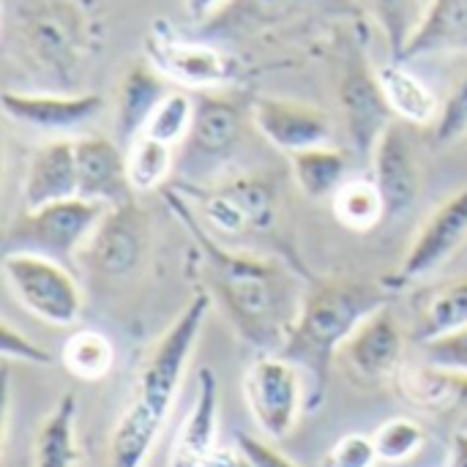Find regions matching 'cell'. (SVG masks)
Returning <instances> with one entry per match:
<instances>
[{
	"label": "cell",
	"mask_w": 467,
	"mask_h": 467,
	"mask_svg": "<svg viewBox=\"0 0 467 467\" xmlns=\"http://www.w3.org/2000/svg\"><path fill=\"white\" fill-rule=\"evenodd\" d=\"M104 213V205L82 197L22 208V213L5 227L3 252H27L74 268Z\"/></svg>",
	"instance_id": "5b68a950"
},
{
	"label": "cell",
	"mask_w": 467,
	"mask_h": 467,
	"mask_svg": "<svg viewBox=\"0 0 467 467\" xmlns=\"http://www.w3.org/2000/svg\"><path fill=\"white\" fill-rule=\"evenodd\" d=\"M159 194L192 241V265L200 271V287L208 290L246 345L279 353L306 293H301V276L282 260L224 246L222 238L208 233L175 183H167Z\"/></svg>",
	"instance_id": "6da1fadb"
},
{
	"label": "cell",
	"mask_w": 467,
	"mask_h": 467,
	"mask_svg": "<svg viewBox=\"0 0 467 467\" xmlns=\"http://www.w3.org/2000/svg\"><path fill=\"white\" fill-rule=\"evenodd\" d=\"M194 115H197V99L189 96L186 90H170L148 118L142 134L167 142L172 148H181L194 126Z\"/></svg>",
	"instance_id": "1f68e13d"
},
{
	"label": "cell",
	"mask_w": 467,
	"mask_h": 467,
	"mask_svg": "<svg viewBox=\"0 0 467 467\" xmlns=\"http://www.w3.org/2000/svg\"><path fill=\"white\" fill-rule=\"evenodd\" d=\"M164 79L167 77L150 60H140L129 66V71L123 74L115 93V140L123 148L142 137L148 118L170 93Z\"/></svg>",
	"instance_id": "ffe728a7"
},
{
	"label": "cell",
	"mask_w": 467,
	"mask_h": 467,
	"mask_svg": "<svg viewBox=\"0 0 467 467\" xmlns=\"http://www.w3.org/2000/svg\"><path fill=\"white\" fill-rule=\"evenodd\" d=\"M402 400L432 416H451L467 405V375L424 361L421 367H405L397 378Z\"/></svg>",
	"instance_id": "44dd1931"
},
{
	"label": "cell",
	"mask_w": 467,
	"mask_h": 467,
	"mask_svg": "<svg viewBox=\"0 0 467 467\" xmlns=\"http://www.w3.org/2000/svg\"><path fill=\"white\" fill-rule=\"evenodd\" d=\"M380 462L378 449L372 435H361V432H350L345 438H339L326 457L320 460V467H375Z\"/></svg>",
	"instance_id": "e575fe53"
},
{
	"label": "cell",
	"mask_w": 467,
	"mask_h": 467,
	"mask_svg": "<svg viewBox=\"0 0 467 467\" xmlns=\"http://www.w3.org/2000/svg\"><path fill=\"white\" fill-rule=\"evenodd\" d=\"M175 186L186 194L200 222L216 238L263 235L271 233L276 224V194L265 178L244 175L211 189H194L189 186V181H175Z\"/></svg>",
	"instance_id": "8992f818"
},
{
	"label": "cell",
	"mask_w": 467,
	"mask_h": 467,
	"mask_svg": "<svg viewBox=\"0 0 467 467\" xmlns=\"http://www.w3.org/2000/svg\"><path fill=\"white\" fill-rule=\"evenodd\" d=\"M405 358V334L391 304L369 315L342 345L337 361L348 380L361 391H380L397 383Z\"/></svg>",
	"instance_id": "9c48e42d"
},
{
	"label": "cell",
	"mask_w": 467,
	"mask_h": 467,
	"mask_svg": "<svg viewBox=\"0 0 467 467\" xmlns=\"http://www.w3.org/2000/svg\"><path fill=\"white\" fill-rule=\"evenodd\" d=\"M383 93L400 120L408 126H432L441 115L438 96L427 88L421 77H416L402 60H391L378 68Z\"/></svg>",
	"instance_id": "cb8c5ba5"
},
{
	"label": "cell",
	"mask_w": 467,
	"mask_h": 467,
	"mask_svg": "<svg viewBox=\"0 0 467 467\" xmlns=\"http://www.w3.org/2000/svg\"><path fill=\"white\" fill-rule=\"evenodd\" d=\"M467 134V71L465 77L454 85L449 99L441 107V115L435 120V142L441 148L457 145Z\"/></svg>",
	"instance_id": "836d02e7"
},
{
	"label": "cell",
	"mask_w": 467,
	"mask_h": 467,
	"mask_svg": "<svg viewBox=\"0 0 467 467\" xmlns=\"http://www.w3.org/2000/svg\"><path fill=\"white\" fill-rule=\"evenodd\" d=\"M364 8L369 11V16L380 27V33L386 36L391 60H402V55L424 16L421 0H364Z\"/></svg>",
	"instance_id": "f546056e"
},
{
	"label": "cell",
	"mask_w": 467,
	"mask_h": 467,
	"mask_svg": "<svg viewBox=\"0 0 467 467\" xmlns=\"http://www.w3.org/2000/svg\"><path fill=\"white\" fill-rule=\"evenodd\" d=\"M348 170H350L348 153L331 145H317L290 153V172L301 194L315 202L334 200V194L348 183Z\"/></svg>",
	"instance_id": "d4e9b609"
},
{
	"label": "cell",
	"mask_w": 467,
	"mask_h": 467,
	"mask_svg": "<svg viewBox=\"0 0 467 467\" xmlns=\"http://www.w3.org/2000/svg\"><path fill=\"white\" fill-rule=\"evenodd\" d=\"M77 153L74 140H55L38 148L22 175V208H41L77 197Z\"/></svg>",
	"instance_id": "d6986e66"
},
{
	"label": "cell",
	"mask_w": 467,
	"mask_h": 467,
	"mask_svg": "<svg viewBox=\"0 0 467 467\" xmlns=\"http://www.w3.org/2000/svg\"><path fill=\"white\" fill-rule=\"evenodd\" d=\"M3 41L47 90L74 93L99 52L101 22L93 0H3Z\"/></svg>",
	"instance_id": "7a4b0ae2"
},
{
	"label": "cell",
	"mask_w": 467,
	"mask_h": 467,
	"mask_svg": "<svg viewBox=\"0 0 467 467\" xmlns=\"http://www.w3.org/2000/svg\"><path fill=\"white\" fill-rule=\"evenodd\" d=\"M241 142V112L233 101L202 90L194 126L181 145V161L192 178H208L230 161Z\"/></svg>",
	"instance_id": "5bb4252c"
},
{
	"label": "cell",
	"mask_w": 467,
	"mask_h": 467,
	"mask_svg": "<svg viewBox=\"0 0 467 467\" xmlns=\"http://www.w3.org/2000/svg\"><path fill=\"white\" fill-rule=\"evenodd\" d=\"M230 0H183L186 5V14L194 19V22H211L213 16H219L224 8H227Z\"/></svg>",
	"instance_id": "ab89813d"
},
{
	"label": "cell",
	"mask_w": 467,
	"mask_h": 467,
	"mask_svg": "<svg viewBox=\"0 0 467 467\" xmlns=\"http://www.w3.org/2000/svg\"><path fill=\"white\" fill-rule=\"evenodd\" d=\"M150 222L137 200L107 208L90 235L82 260L107 279H126L140 271L150 254Z\"/></svg>",
	"instance_id": "7c38bea8"
},
{
	"label": "cell",
	"mask_w": 467,
	"mask_h": 467,
	"mask_svg": "<svg viewBox=\"0 0 467 467\" xmlns=\"http://www.w3.org/2000/svg\"><path fill=\"white\" fill-rule=\"evenodd\" d=\"M457 52H467V0H430L402 63Z\"/></svg>",
	"instance_id": "603a6c76"
},
{
	"label": "cell",
	"mask_w": 467,
	"mask_h": 467,
	"mask_svg": "<svg viewBox=\"0 0 467 467\" xmlns=\"http://www.w3.org/2000/svg\"><path fill=\"white\" fill-rule=\"evenodd\" d=\"M202 467H252V462L238 446H213Z\"/></svg>",
	"instance_id": "f35d334b"
},
{
	"label": "cell",
	"mask_w": 467,
	"mask_h": 467,
	"mask_svg": "<svg viewBox=\"0 0 467 467\" xmlns=\"http://www.w3.org/2000/svg\"><path fill=\"white\" fill-rule=\"evenodd\" d=\"M391 296L394 293L386 285L361 279L312 282V287L304 293L301 309L279 348V356L296 364L304 378H309L306 413H315L323 405L328 372L342 345L369 315L389 306Z\"/></svg>",
	"instance_id": "277c9868"
},
{
	"label": "cell",
	"mask_w": 467,
	"mask_h": 467,
	"mask_svg": "<svg viewBox=\"0 0 467 467\" xmlns=\"http://www.w3.org/2000/svg\"><path fill=\"white\" fill-rule=\"evenodd\" d=\"M77 400L63 394L33 441V467H77Z\"/></svg>",
	"instance_id": "484cf974"
},
{
	"label": "cell",
	"mask_w": 467,
	"mask_h": 467,
	"mask_svg": "<svg viewBox=\"0 0 467 467\" xmlns=\"http://www.w3.org/2000/svg\"><path fill=\"white\" fill-rule=\"evenodd\" d=\"M421 348H424V358L427 361L467 375V326L460 328V331H454V334L441 337V339L424 342Z\"/></svg>",
	"instance_id": "d590c367"
},
{
	"label": "cell",
	"mask_w": 467,
	"mask_h": 467,
	"mask_svg": "<svg viewBox=\"0 0 467 467\" xmlns=\"http://www.w3.org/2000/svg\"><path fill=\"white\" fill-rule=\"evenodd\" d=\"M213 306L208 290H197L183 312L170 323L150 350L129 408L120 413L107 451V467H142L156 438L161 435L175 397L181 391L192 350L200 339L205 317Z\"/></svg>",
	"instance_id": "3957f363"
},
{
	"label": "cell",
	"mask_w": 467,
	"mask_h": 467,
	"mask_svg": "<svg viewBox=\"0 0 467 467\" xmlns=\"http://www.w3.org/2000/svg\"><path fill=\"white\" fill-rule=\"evenodd\" d=\"M3 276L19 306L33 317L57 328L79 320L85 298L74 268L27 252H3Z\"/></svg>",
	"instance_id": "52a82bcc"
},
{
	"label": "cell",
	"mask_w": 467,
	"mask_h": 467,
	"mask_svg": "<svg viewBox=\"0 0 467 467\" xmlns=\"http://www.w3.org/2000/svg\"><path fill=\"white\" fill-rule=\"evenodd\" d=\"M235 446L246 454L252 467H301L296 465L290 457H285L279 449H274L271 443H265V441H260L254 435H246V432L235 435Z\"/></svg>",
	"instance_id": "74e56055"
},
{
	"label": "cell",
	"mask_w": 467,
	"mask_h": 467,
	"mask_svg": "<svg viewBox=\"0 0 467 467\" xmlns=\"http://www.w3.org/2000/svg\"><path fill=\"white\" fill-rule=\"evenodd\" d=\"M369 167H372V181L386 205V219L405 216L416 205L424 183L421 161L405 126L391 123L386 129L369 159Z\"/></svg>",
	"instance_id": "2e32d148"
},
{
	"label": "cell",
	"mask_w": 467,
	"mask_h": 467,
	"mask_svg": "<svg viewBox=\"0 0 467 467\" xmlns=\"http://www.w3.org/2000/svg\"><path fill=\"white\" fill-rule=\"evenodd\" d=\"M115 361L112 342L99 331H79L63 345V367L77 378L96 383L109 375Z\"/></svg>",
	"instance_id": "4dcf8cb0"
},
{
	"label": "cell",
	"mask_w": 467,
	"mask_h": 467,
	"mask_svg": "<svg viewBox=\"0 0 467 467\" xmlns=\"http://www.w3.org/2000/svg\"><path fill=\"white\" fill-rule=\"evenodd\" d=\"M375 449H378V457L380 462H389V465H405L410 462L416 454H421V449L427 446V432L424 427L416 421V419H389L383 421L375 435Z\"/></svg>",
	"instance_id": "d6a6232c"
},
{
	"label": "cell",
	"mask_w": 467,
	"mask_h": 467,
	"mask_svg": "<svg viewBox=\"0 0 467 467\" xmlns=\"http://www.w3.org/2000/svg\"><path fill=\"white\" fill-rule=\"evenodd\" d=\"M331 211L342 227L356 230V233H369L372 227H378L386 219V205H383V197L372 178L348 181L334 194Z\"/></svg>",
	"instance_id": "83f0119b"
},
{
	"label": "cell",
	"mask_w": 467,
	"mask_h": 467,
	"mask_svg": "<svg viewBox=\"0 0 467 467\" xmlns=\"http://www.w3.org/2000/svg\"><path fill=\"white\" fill-rule=\"evenodd\" d=\"M126 159L134 192H161L175 170V148L145 134L126 148Z\"/></svg>",
	"instance_id": "f1b7e54d"
},
{
	"label": "cell",
	"mask_w": 467,
	"mask_h": 467,
	"mask_svg": "<svg viewBox=\"0 0 467 467\" xmlns=\"http://www.w3.org/2000/svg\"><path fill=\"white\" fill-rule=\"evenodd\" d=\"M0 353H3L5 361H25V364H44V367L52 361L44 348L30 342L8 320H3V326H0Z\"/></svg>",
	"instance_id": "8d00e7d4"
},
{
	"label": "cell",
	"mask_w": 467,
	"mask_h": 467,
	"mask_svg": "<svg viewBox=\"0 0 467 467\" xmlns=\"http://www.w3.org/2000/svg\"><path fill=\"white\" fill-rule=\"evenodd\" d=\"M449 467H467V432H457L449 449Z\"/></svg>",
	"instance_id": "60d3db41"
},
{
	"label": "cell",
	"mask_w": 467,
	"mask_h": 467,
	"mask_svg": "<svg viewBox=\"0 0 467 467\" xmlns=\"http://www.w3.org/2000/svg\"><path fill=\"white\" fill-rule=\"evenodd\" d=\"M252 120L257 131L285 153L328 145L334 134L331 118L320 107L282 96H257L252 101Z\"/></svg>",
	"instance_id": "e0dca14e"
},
{
	"label": "cell",
	"mask_w": 467,
	"mask_h": 467,
	"mask_svg": "<svg viewBox=\"0 0 467 467\" xmlns=\"http://www.w3.org/2000/svg\"><path fill=\"white\" fill-rule=\"evenodd\" d=\"M3 112L27 129L66 134L90 123L101 109L104 99L99 93H60V90H11L0 96Z\"/></svg>",
	"instance_id": "9a60e30c"
},
{
	"label": "cell",
	"mask_w": 467,
	"mask_h": 467,
	"mask_svg": "<svg viewBox=\"0 0 467 467\" xmlns=\"http://www.w3.org/2000/svg\"><path fill=\"white\" fill-rule=\"evenodd\" d=\"M148 60L167 77L186 88L213 90L224 88L238 77V63L219 47L189 41L167 30H150L148 36Z\"/></svg>",
	"instance_id": "4fadbf2b"
},
{
	"label": "cell",
	"mask_w": 467,
	"mask_h": 467,
	"mask_svg": "<svg viewBox=\"0 0 467 467\" xmlns=\"http://www.w3.org/2000/svg\"><path fill=\"white\" fill-rule=\"evenodd\" d=\"M216 424H219V386L216 375L202 367L200 369V389L197 400L181 424V432L175 438L170 467H202L208 454L213 451V438H216Z\"/></svg>",
	"instance_id": "7402d4cb"
},
{
	"label": "cell",
	"mask_w": 467,
	"mask_h": 467,
	"mask_svg": "<svg viewBox=\"0 0 467 467\" xmlns=\"http://www.w3.org/2000/svg\"><path fill=\"white\" fill-rule=\"evenodd\" d=\"M77 153V197L99 202L104 208H115L134 200V189L129 181V159L126 148L112 137H79L74 140Z\"/></svg>",
	"instance_id": "ac0fdd59"
},
{
	"label": "cell",
	"mask_w": 467,
	"mask_h": 467,
	"mask_svg": "<svg viewBox=\"0 0 467 467\" xmlns=\"http://www.w3.org/2000/svg\"><path fill=\"white\" fill-rule=\"evenodd\" d=\"M467 326V276L441 285L430 293V298L421 306L419 323H416V342H432L446 334H454Z\"/></svg>",
	"instance_id": "4316f807"
},
{
	"label": "cell",
	"mask_w": 467,
	"mask_h": 467,
	"mask_svg": "<svg viewBox=\"0 0 467 467\" xmlns=\"http://www.w3.org/2000/svg\"><path fill=\"white\" fill-rule=\"evenodd\" d=\"M306 397L304 372L279 353L257 356L244 375L246 408L271 441H285L296 430L306 410Z\"/></svg>",
	"instance_id": "ba28073f"
},
{
	"label": "cell",
	"mask_w": 467,
	"mask_h": 467,
	"mask_svg": "<svg viewBox=\"0 0 467 467\" xmlns=\"http://www.w3.org/2000/svg\"><path fill=\"white\" fill-rule=\"evenodd\" d=\"M467 244V189L446 197L421 224L400 268L383 285L394 293L441 271Z\"/></svg>",
	"instance_id": "30bf717a"
},
{
	"label": "cell",
	"mask_w": 467,
	"mask_h": 467,
	"mask_svg": "<svg viewBox=\"0 0 467 467\" xmlns=\"http://www.w3.org/2000/svg\"><path fill=\"white\" fill-rule=\"evenodd\" d=\"M337 96L356 156L372 159L380 137L394 123V109L383 93L378 71L369 68L361 49H350L339 77Z\"/></svg>",
	"instance_id": "8fae6325"
}]
</instances>
